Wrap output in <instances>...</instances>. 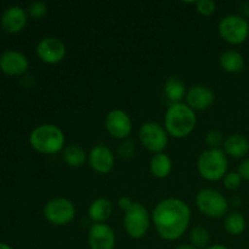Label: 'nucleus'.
Returning <instances> with one entry per match:
<instances>
[{
  "instance_id": "nucleus-1",
  "label": "nucleus",
  "mask_w": 249,
  "mask_h": 249,
  "mask_svg": "<svg viewBox=\"0 0 249 249\" xmlns=\"http://www.w3.org/2000/svg\"><path fill=\"white\" fill-rule=\"evenodd\" d=\"M151 219L163 240L175 241L186 232L191 221V211L182 199L165 198L156 204Z\"/></svg>"
},
{
  "instance_id": "nucleus-2",
  "label": "nucleus",
  "mask_w": 249,
  "mask_h": 249,
  "mask_svg": "<svg viewBox=\"0 0 249 249\" xmlns=\"http://www.w3.org/2000/svg\"><path fill=\"white\" fill-rule=\"evenodd\" d=\"M197 117L194 109L186 104H172L165 112L164 129L168 135L175 139H184L195 130Z\"/></svg>"
},
{
  "instance_id": "nucleus-3",
  "label": "nucleus",
  "mask_w": 249,
  "mask_h": 249,
  "mask_svg": "<svg viewBox=\"0 0 249 249\" xmlns=\"http://www.w3.org/2000/svg\"><path fill=\"white\" fill-rule=\"evenodd\" d=\"M32 147L43 155H56L66 147V138L60 126L55 124L38 125L29 135Z\"/></svg>"
},
{
  "instance_id": "nucleus-4",
  "label": "nucleus",
  "mask_w": 249,
  "mask_h": 249,
  "mask_svg": "<svg viewBox=\"0 0 249 249\" xmlns=\"http://www.w3.org/2000/svg\"><path fill=\"white\" fill-rule=\"evenodd\" d=\"M229 160L228 156L223 150H208L203 151L197 160V169L199 175L208 181H218L223 180L228 174Z\"/></svg>"
},
{
  "instance_id": "nucleus-5",
  "label": "nucleus",
  "mask_w": 249,
  "mask_h": 249,
  "mask_svg": "<svg viewBox=\"0 0 249 249\" xmlns=\"http://www.w3.org/2000/svg\"><path fill=\"white\" fill-rule=\"evenodd\" d=\"M218 32L224 41L232 45H240L248 39L249 23L240 15H228L219 22Z\"/></svg>"
},
{
  "instance_id": "nucleus-6",
  "label": "nucleus",
  "mask_w": 249,
  "mask_h": 249,
  "mask_svg": "<svg viewBox=\"0 0 249 249\" xmlns=\"http://www.w3.org/2000/svg\"><path fill=\"white\" fill-rule=\"evenodd\" d=\"M196 204L203 215L212 219L223 218L229 209L225 197L214 189H202L196 196Z\"/></svg>"
},
{
  "instance_id": "nucleus-7",
  "label": "nucleus",
  "mask_w": 249,
  "mask_h": 249,
  "mask_svg": "<svg viewBox=\"0 0 249 249\" xmlns=\"http://www.w3.org/2000/svg\"><path fill=\"white\" fill-rule=\"evenodd\" d=\"M124 230L129 237L134 240H140L147 233L150 228L151 218L148 211L143 204L134 202L131 208L124 214Z\"/></svg>"
},
{
  "instance_id": "nucleus-8",
  "label": "nucleus",
  "mask_w": 249,
  "mask_h": 249,
  "mask_svg": "<svg viewBox=\"0 0 249 249\" xmlns=\"http://www.w3.org/2000/svg\"><path fill=\"white\" fill-rule=\"evenodd\" d=\"M43 215L46 221L55 226H65L75 216V207L70 199L57 197L53 198L44 206Z\"/></svg>"
},
{
  "instance_id": "nucleus-9",
  "label": "nucleus",
  "mask_w": 249,
  "mask_h": 249,
  "mask_svg": "<svg viewBox=\"0 0 249 249\" xmlns=\"http://www.w3.org/2000/svg\"><path fill=\"white\" fill-rule=\"evenodd\" d=\"M139 139L143 147L153 155L162 153L168 145V133L160 124L147 122L140 126Z\"/></svg>"
},
{
  "instance_id": "nucleus-10",
  "label": "nucleus",
  "mask_w": 249,
  "mask_h": 249,
  "mask_svg": "<svg viewBox=\"0 0 249 249\" xmlns=\"http://www.w3.org/2000/svg\"><path fill=\"white\" fill-rule=\"evenodd\" d=\"M36 56L48 65H57L65 58L67 49L65 43L56 36H45L41 39L36 48Z\"/></svg>"
},
{
  "instance_id": "nucleus-11",
  "label": "nucleus",
  "mask_w": 249,
  "mask_h": 249,
  "mask_svg": "<svg viewBox=\"0 0 249 249\" xmlns=\"http://www.w3.org/2000/svg\"><path fill=\"white\" fill-rule=\"evenodd\" d=\"M105 128L107 133L116 140H125L131 134L133 130V123L126 113L123 109H112L108 112L105 119Z\"/></svg>"
},
{
  "instance_id": "nucleus-12",
  "label": "nucleus",
  "mask_w": 249,
  "mask_h": 249,
  "mask_svg": "<svg viewBox=\"0 0 249 249\" xmlns=\"http://www.w3.org/2000/svg\"><path fill=\"white\" fill-rule=\"evenodd\" d=\"M88 162L95 173L106 175L113 170L116 158L108 146L100 143L90 150L88 155Z\"/></svg>"
},
{
  "instance_id": "nucleus-13",
  "label": "nucleus",
  "mask_w": 249,
  "mask_h": 249,
  "mask_svg": "<svg viewBox=\"0 0 249 249\" xmlns=\"http://www.w3.org/2000/svg\"><path fill=\"white\" fill-rule=\"evenodd\" d=\"M90 249H114L116 233L107 224H92L88 232Z\"/></svg>"
},
{
  "instance_id": "nucleus-14",
  "label": "nucleus",
  "mask_w": 249,
  "mask_h": 249,
  "mask_svg": "<svg viewBox=\"0 0 249 249\" xmlns=\"http://www.w3.org/2000/svg\"><path fill=\"white\" fill-rule=\"evenodd\" d=\"M28 58L16 50H7L0 55V70L7 75H22L28 70Z\"/></svg>"
},
{
  "instance_id": "nucleus-15",
  "label": "nucleus",
  "mask_w": 249,
  "mask_h": 249,
  "mask_svg": "<svg viewBox=\"0 0 249 249\" xmlns=\"http://www.w3.org/2000/svg\"><path fill=\"white\" fill-rule=\"evenodd\" d=\"M28 12L21 6H10L5 10L0 18L2 29L7 33H18L26 27Z\"/></svg>"
},
{
  "instance_id": "nucleus-16",
  "label": "nucleus",
  "mask_w": 249,
  "mask_h": 249,
  "mask_svg": "<svg viewBox=\"0 0 249 249\" xmlns=\"http://www.w3.org/2000/svg\"><path fill=\"white\" fill-rule=\"evenodd\" d=\"M214 92L204 85H195L186 92V105L194 111H206L214 104Z\"/></svg>"
},
{
  "instance_id": "nucleus-17",
  "label": "nucleus",
  "mask_w": 249,
  "mask_h": 249,
  "mask_svg": "<svg viewBox=\"0 0 249 249\" xmlns=\"http://www.w3.org/2000/svg\"><path fill=\"white\" fill-rule=\"evenodd\" d=\"M223 148L226 156L232 158H243L249 153V140L245 135L233 134L225 139Z\"/></svg>"
},
{
  "instance_id": "nucleus-18",
  "label": "nucleus",
  "mask_w": 249,
  "mask_h": 249,
  "mask_svg": "<svg viewBox=\"0 0 249 249\" xmlns=\"http://www.w3.org/2000/svg\"><path fill=\"white\" fill-rule=\"evenodd\" d=\"M113 213V204L107 198H96L88 209V215L94 224H105Z\"/></svg>"
},
{
  "instance_id": "nucleus-19",
  "label": "nucleus",
  "mask_w": 249,
  "mask_h": 249,
  "mask_svg": "<svg viewBox=\"0 0 249 249\" xmlns=\"http://www.w3.org/2000/svg\"><path fill=\"white\" fill-rule=\"evenodd\" d=\"M163 91L165 97L169 100L172 104H179L184 97H186V85L181 78L177 75L167 78L163 85Z\"/></svg>"
},
{
  "instance_id": "nucleus-20",
  "label": "nucleus",
  "mask_w": 249,
  "mask_h": 249,
  "mask_svg": "<svg viewBox=\"0 0 249 249\" xmlns=\"http://www.w3.org/2000/svg\"><path fill=\"white\" fill-rule=\"evenodd\" d=\"M173 169V162L167 153L153 155L150 160V172L157 179H165L170 175Z\"/></svg>"
},
{
  "instance_id": "nucleus-21",
  "label": "nucleus",
  "mask_w": 249,
  "mask_h": 249,
  "mask_svg": "<svg viewBox=\"0 0 249 249\" xmlns=\"http://www.w3.org/2000/svg\"><path fill=\"white\" fill-rule=\"evenodd\" d=\"M220 67L228 73H240L245 68V57L236 50H228L219 58Z\"/></svg>"
},
{
  "instance_id": "nucleus-22",
  "label": "nucleus",
  "mask_w": 249,
  "mask_h": 249,
  "mask_svg": "<svg viewBox=\"0 0 249 249\" xmlns=\"http://www.w3.org/2000/svg\"><path fill=\"white\" fill-rule=\"evenodd\" d=\"M63 162L71 168H80L87 163L88 155L84 148L78 145H68L62 151Z\"/></svg>"
},
{
  "instance_id": "nucleus-23",
  "label": "nucleus",
  "mask_w": 249,
  "mask_h": 249,
  "mask_svg": "<svg viewBox=\"0 0 249 249\" xmlns=\"http://www.w3.org/2000/svg\"><path fill=\"white\" fill-rule=\"evenodd\" d=\"M224 228H225L226 232L232 236L242 235L243 231L246 230L245 216L242 214L237 213V212L228 214L225 220H224Z\"/></svg>"
},
{
  "instance_id": "nucleus-24",
  "label": "nucleus",
  "mask_w": 249,
  "mask_h": 249,
  "mask_svg": "<svg viewBox=\"0 0 249 249\" xmlns=\"http://www.w3.org/2000/svg\"><path fill=\"white\" fill-rule=\"evenodd\" d=\"M190 240H191L192 246L198 248H208L211 243V233L203 226H195L190 232Z\"/></svg>"
},
{
  "instance_id": "nucleus-25",
  "label": "nucleus",
  "mask_w": 249,
  "mask_h": 249,
  "mask_svg": "<svg viewBox=\"0 0 249 249\" xmlns=\"http://www.w3.org/2000/svg\"><path fill=\"white\" fill-rule=\"evenodd\" d=\"M224 142H225V139H224V134L220 130L212 129V130L208 131L206 136V143L208 148H211V150H219L224 145Z\"/></svg>"
},
{
  "instance_id": "nucleus-26",
  "label": "nucleus",
  "mask_w": 249,
  "mask_h": 249,
  "mask_svg": "<svg viewBox=\"0 0 249 249\" xmlns=\"http://www.w3.org/2000/svg\"><path fill=\"white\" fill-rule=\"evenodd\" d=\"M223 184L225 189L233 191V190L240 189V186L242 185V178L238 174V172H230L224 177Z\"/></svg>"
},
{
  "instance_id": "nucleus-27",
  "label": "nucleus",
  "mask_w": 249,
  "mask_h": 249,
  "mask_svg": "<svg viewBox=\"0 0 249 249\" xmlns=\"http://www.w3.org/2000/svg\"><path fill=\"white\" fill-rule=\"evenodd\" d=\"M48 14V5L44 1H33L28 6V15L32 18H43Z\"/></svg>"
},
{
  "instance_id": "nucleus-28",
  "label": "nucleus",
  "mask_w": 249,
  "mask_h": 249,
  "mask_svg": "<svg viewBox=\"0 0 249 249\" xmlns=\"http://www.w3.org/2000/svg\"><path fill=\"white\" fill-rule=\"evenodd\" d=\"M196 9L199 15L204 17L212 16L216 10V4L213 0H199L196 2Z\"/></svg>"
},
{
  "instance_id": "nucleus-29",
  "label": "nucleus",
  "mask_w": 249,
  "mask_h": 249,
  "mask_svg": "<svg viewBox=\"0 0 249 249\" xmlns=\"http://www.w3.org/2000/svg\"><path fill=\"white\" fill-rule=\"evenodd\" d=\"M135 150V143L131 140H129V139H125V140L122 141V143L119 145L118 155L121 156L122 158H124V160H129V158H131L134 156Z\"/></svg>"
},
{
  "instance_id": "nucleus-30",
  "label": "nucleus",
  "mask_w": 249,
  "mask_h": 249,
  "mask_svg": "<svg viewBox=\"0 0 249 249\" xmlns=\"http://www.w3.org/2000/svg\"><path fill=\"white\" fill-rule=\"evenodd\" d=\"M238 174L241 175L242 180H247L249 181V158L243 160L238 167Z\"/></svg>"
},
{
  "instance_id": "nucleus-31",
  "label": "nucleus",
  "mask_w": 249,
  "mask_h": 249,
  "mask_svg": "<svg viewBox=\"0 0 249 249\" xmlns=\"http://www.w3.org/2000/svg\"><path fill=\"white\" fill-rule=\"evenodd\" d=\"M134 204V202L131 201L130 197L123 196L118 199V207L122 209V211L126 212L131 208V206Z\"/></svg>"
},
{
  "instance_id": "nucleus-32",
  "label": "nucleus",
  "mask_w": 249,
  "mask_h": 249,
  "mask_svg": "<svg viewBox=\"0 0 249 249\" xmlns=\"http://www.w3.org/2000/svg\"><path fill=\"white\" fill-rule=\"evenodd\" d=\"M242 9L243 10H241V11H242V14L245 15V16H249V2H246V4H243L242 5Z\"/></svg>"
},
{
  "instance_id": "nucleus-33",
  "label": "nucleus",
  "mask_w": 249,
  "mask_h": 249,
  "mask_svg": "<svg viewBox=\"0 0 249 249\" xmlns=\"http://www.w3.org/2000/svg\"><path fill=\"white\" fill-rule=\"evenodd\" d=\"M175 249H197V248L192 245H180Z\"/></svg>"
},
{
  "instance_id": "nucleus-34",
  "label": "nucleus",
  "mask_w": 249,
  "mask_h": 249,
  "mask_svg": "<svg viewBox=\"0 0 249 249\" xmlns=\"http://www.w3.org/2000/svg\"><path fill=\"white\" fill-rule=\"evenodd\" d=\"M206 249H229V248L225 247V246H223V245H213V246H209V247Z\"/></svg>"
},
{
  "instance_id": "nucleus-35",
  "label": "nucleus",
  "mask_w": 249,
  "mask_h": 249,
  "mask_svg": "<svg viewBox=\"0 0 249 249\" xmlns=\"http://www.w3.org/2000/svg\"><path fill=\"white\" fill-rule=\"evenodd\" d=\"M0 249H12V248L10 247L9 245H6V243H2V242H0Z\"/></svg>"
}]
</instances>
